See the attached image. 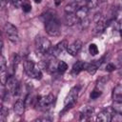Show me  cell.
Returning <instances> with one entry per match:
<instances>
[{"mask_svg": "<svg viewBox=\"0 0 122 122\" xmlns=\"http://www.w3.org/2000/svg\"><path fill=\"white\" fill-rule=\"evenodd\" d=\"M90 22H91V20L89 19V17H86V18L80 20L79 21V24H80L81 29H87L90 26Z\"/></svg>", "mask_w": 122, "mask_h": 122, "instance_id": "obj_28", "label": "cell"}, {"mask_svg": "<svg viewBox=\"0 0 122 122\" xmlns=\"http://www.w3.org/2000/svg\"><path fill=\"white\" fill-rule=\"evenodd\" d=\"M82 41L79 39H76L75 41H73L71 44H70L67 48V51L68 53H70L72 56H75L78 54V52L80 51V50L82 49Z\"/></svg>", "mask_w": 122, "mask_h": 122, "instance_id": "obj_10", "label": "cell"}, {"mask_svg": "<svg viewBox=\"0 0 122 122\" xmlns=\"http://www.w3.org/2000/svg\"><path fill=\"white\" fill-rule=\"evenodd\" d=\"M83 70H85V63L83 61H76L71 69V73L72 74H78L79 72H81Z\"/></svg>", "mask_w": 122, "mask_h": 122, "instance_id": "obj_16", "label": "cell"}, {"mask_svg": "<svg viewBox=\"0 0 122 122\" xmlns=\"http://www.w3.org/2000/svg\"><path fill=\"white\" fill-rule=\"evenodd\" d=\"M79 7L80 6H79L78 3L74 2V1L71 2V3L67 4L66 7H65V9H64L65 10V13H75Z\"/></svg>", "mask_w": 122, "mask_h": 122, "instance_id": "obj_17", "label": "cell"}, {"mask_svg": "<svg viewBox=\"0 0 122 122\" xmlns=\"http://www.w3.org/2000/svg\"><path fill=\"white\" fill-rule=\"evenodd\" d=\"M74 2H76V3H78V4H80V3H82V2H84L85 0H73Z\"/></svg>", "mask_w": 122, "mask_h": 122, "instance_id": "obj_35", "label": "cell"}, {"mask_svg": "<svg viewBox=\"0 0 122 122\" xmlns=\"http://www.w3.org/2000/svg\"><path fill=\"white\" fill-rule=\"evenodd\" d=\"M45 16V30L51 36H58L61 33V25L57 17L51 12H46Z\"/></svg>", "mask_w": 122, "mask_h": 122, "instance_id": "obj_1", "label": "cell"}, {"mask_svg": "<svg viewBox=\"0 0 122 122\" xmlns=\"http://www.w3.org/2000/svg\"><path fill=\"white\" fill-rule=\"evenodd\" d=\"M68 46H69L68 42H67L66 40H62L61 42L57 43L54 47H52V48H51V50L50 53H51L52 56L57 57V56H59V55H60V54L65 51V50H67Z\"/></svg>", "mask_w": 122, "mask_h": 122, "instance_id": "obj_9", "label": "cell"}, {"mask_svg": "<svg viewBox=\"0 0 122 122\" xmlns=\"http://www.w3.org/2000/svg\"><path fill=\"white\" fill-rule=\"evenodd\" d=\"M7 69V62H6V58L4 57V55L1 56V70Z\"/></svg>", "mask_w": 122, "mask_h": 122, "instance_id": "obj_32", "label": "cell"}, {"mask_svg": "<svg viewBox=\"0 0 122 122\" xmlns=\"http://www.w3.org/2000/svg\"><path fill=\"white\" fill-rule=\"evenodd\" d=\"M10 76H8V70L4 69V70H0V78H1V84L2 86H5L8 79Z\"/></svg>", "mask_w": 122, "mask_h": 122, "instance_id": "obj_21", "label": "cell"}, {"mask_svg": "<svg viewBox=\"0 0 122 122\" xmlns=\"http://www.w3.org/2000/svg\"><path fill=\"white\" fill-rule=\"evenodd\" d=\"M25 72L31 78L39 80L42 78V71L39 68L35 67V64L31 60H24L23 62Z\"/></svg>", "mask_w": 122, "mask_h": 122, "instance_id": "obj_2", "label": "cell"}, {"mask_svg": "<svg viewBox=\"0 0 122 122\" xmlns=\"http://www.w3.org/2000/svg\"><path fill=\"white\" fill-rule=\"evenodd\" d=\"M4 31L8 37V39L12 42V43H17L19 40V34H18V30L17 28L12 25L10 22H7L4 25Z\"/></svg>", "mask_w": 122, "mask_h": 122, "instance_id": "obj_5", "label": "cell"}, {"mask_svg": "<svg viewBox=\"0 0 122 122\" xmlns=\"http://www.w3.org/2000/svg\"><path fill=\"white\" fill-rule=\"evenodd\" d=\"M98 51H99L98 48H97V46L95 44L92 43V44L89 45V52H90L91 55H96L98 53Z\"/></svg>", "mask_w": 122, "mask_h": 122, "instance_id": "obj_26", "label": "cell"}, {"mask_svg": "<svg viewBox=\"0 0 122 122\" xmlns=\"http://www.w3.org/2000/svg\"><path fill=\"white\" fill-rule=\"evenodd\" d=\"M122 97V85H116L112 90V98L115 100H119Z\"/></svg>", "mask_w": 122, "mask_h": 122, "instance_id": "obj_18", "label": "cell"}, {"mask_svg": "<svg viewBox=\"0 0 122 122\" xmlns=\"http://www.w3.org/2000/svg\"><path fill=\"white\" fill-rule=\"evenodd\" d=\"M5 1H8V0H2V2H5Z\"/></svg>", "mask_w": 122, "mask_h": 122, "instance_id": "obj_38", "label": "cell"}, {"mask_svg": "<svg viewBox=\"0 0 122 122\" xmlns=\"http://www.w3.org/2000/svg\"><path fill=\"white\" fill-rule=\"evenodd\" d=\"M79 90H80V88L78 86H74L70 90V92H69V93L65 99V108H64L63 112L67 111L68 109H71L74 105V103L76 102L77 97H78Z\"/></svg>", "mask_w": 122, "mask_h": 122, "instance_id": "obj_4", "label": "cell"}, {"mask_svg": "<svg viewBox=\"0 0 122 122\" xmlns=\"http://www.w3.org/2000/svg\"><path fill=\"white\" fill-rule=\"evenodd\" d=\"M115 70V65L114 64H112V63H108L107 65H106V71H113Z\"/></svg>", "mask_w": 122, "mask_h": 122, "instance_id": "obj_31", "label": "cell"}, {"mask_svg": "<svg viewBox=\"0 0 122 122\" xmlns=\"http://www.w3.org/2000/svg\"><path fill=\"white\" fill-rule=\"evenodd\" d=\"M93 112V108L91 106H86L82 109L80 112V120H89L90 117L92 115Z\"/></svg>", "mask_w": 122, "mask_h": 122, "instance_id": "obj_12", "label": "cell"}, {"mask_svg": "<svg viewBox=\"0 0 122 122\" xmlns=\"http://www.w3.org/2000/svg\"><path fill=\"white\" fill-rule=\"evenodd\" d=\"M8 115H9V109L6 108L5 106H2L1 111H0V119H1V121H5V119Z\"/></svg>", "mask_w": 122, "mask_h": 122, "instance_id": "obj_24", "label": "cell"}, {"mask_svg": "<svg viewBox=\"0 0 122 122\" xmlns=\"http://www.w3.org/2000/svg\"><path fill=\"white\" fill-rule=\"evenodd\" d=\"M112 20H105V19H100L99 21L95 22V25L93 27L92 30V33L94 35H100L101 33L104 32V30H106V28L109 26V24L112 22Z\"/></svg>", "mask_w": 122, "mask_h": 122, "instance_id": "obj_8", "label": "cell"}, {"mask_svg": "<svg viewBox=\"0 0 122 122\" xmlns=\"http://www.w3.org/2000/svg\"><path fill=\"white\" fill-rule=\"evenodd\" d=\"M97 69H98L97 65L94 64L93 62H92V63H90V64L85 63V70H86L90 74H94V73L96 72Z\"/></svg>", "mask_w": 122, "mask_h": 122, "instance_id": "obj_19", "label": "cell"}, {"mask_svg": "<svg viewBox=\"0 0 122 122\" xmlns=\"http://www.w3.org/2000/svg\"><path fill=\"white\" fill-rule=\"evenodd\" d=\"M68 70V65L66 62L64 61H59L57 63V71H59L60 73H64L66 71Z\"/></svg>", "mask_w": 122, "mask_h": 122, "instance_id": "obj_22", "label": "cell"}, {"mask_svg": "<svg viewBox=\"0 0 122 122\" xmlns=\"http://www.w3.org/2000/svg\"><path fill=\"white\" fill-rule=\"evenodd\" d=\"M98 5H99V1L98 0H87L86 1V6L90 10H93V9L97 8Z\"/></svg>", "mask_w": 122, "mask_h": 122, "instance_id": "obj_23", "label": "cell"}, {"mask_svg": "<svg viewBox=\"0 0 122 122\" xmlns=\"http://www.w3.org/2000/svg\"><path fill=\"white\" fill-rule=\"evenodd\" d=\"M33 1H34L36 4H39V3H41V1H42V0H33Z\"/></svg>", "mask_w": 122, "mask_h": 122, "instance_id": "obj_36", "label": "cell"}, {"mask_svg": "<svg viewBox=\"0 0 122 122\" xmlns=\"http://www.w3.org/2000/svg\"><path fill=\"white\" fill-rule=\"evenodd\" d=\"M21 8H22V10H23L24 12L28 13V12H30V10H31V5H30V3L28 0H24Z\"/></svg>", "mask_w": 122, "mask_h": 122, "instance_id": "obj_25", "label": "cell"}, {"mask_svg": "<svg viewBox=\"0 0 122 122\" xmlns=\"http://www.w3.org/2000/svg\"><path fill=\"white\" fill-rule=\"evenodd\" d=\"M10 2L12 6L15 8H20L22 7V4H23V0H10Z\"/></svg>", "mask_w": 122, "mask_h": 122, "instance_id": "obj_30", "label": "cell"}, {"mask_svg": "<svg viewBox=\"0 0 122 122\" xmlns=\"http://www.w3.org/2000/svg\"><path fill=\"white\" fill-rule=\"evenodd\" d=\"M112 109L115 112H119L122 114V101L121 100H114L112 105Z\"/></svg>", "mask_w": 122, "mask_h": 122, "instance_id": "obj_20", "label": "cell"}, {"mask_svg": "<svg viewBox=\"0 0 122 122\" xmlns=\"http://www.w3.org/2000/svg\"><path fill=\"white\" fill-rule=\"evenodd\" d=\"M34 43H35L36 50L42 54L50 53V51L52 48V45H51V41L49 39L43 37V36H36V38L34 40Z\"/></svg>", "mask_w": 122, "mask_h": 122, "instance_id": "obj_3", "label": "cell"}, {"mask_svg": "<svg viewBox=\"0 0 122 122\" xmlns=\"http://www.w3.org/2000/svg\"><path fill=\"white\" fill-rule=\"evenodd\" d=\"M101 93H102L101 90H99V89L95 88V89L91 92L90 97H91V99H96V98H98V97L101 95Z\"/></svg>", "mask_w": 122, "mask_h": 122, "instance_id": "obj_27", "label": "cell"}, {"mask_svg": "<svg viewBox=\"0 0 122 122\" xmlns=\"http://www.w3.org/2000/svg\"><path fill=\"white\" fill-rule=\"evenodd\" d=\"M112 113H111L109 111L105 110V111L100 112L97 114L96 119L101 122H110V121H112Z\"/></svg>", "mask_w": 122, "mask_h": 122, "instance_id": "obj_15", "label": "cell"}, {"mask_svg": "<svg viewBox=\"0 0 122 122\" xmlns=\"http://www.w3.org/2000/svg\"><path fill=\"white\" fill-rule=\"evenodd\" d=\"M38 120H39V121H51V118H50V117H41V118H39Z\"/></svg>", "mask_w": 122, "mask_h": 122, "instance_id": "obj_33", "label": "cell"}, {"mask_svg": "<svg viewBox=\"0 0 122 122\" xmlns=\"http://www.w3.org/2000/svg\"><path fill=\"white\" fill-rule=\"evenodd\" d=\"M25 106H26L25 101L24 100H21V99H18L14 103V105H13V111H14L15 114H17L19 116L20 115H23V113L25 112Z\"/></svg>", "mask_w": 122, "mask_h": 122, "instance_id": "obj_11", "label": "cell"}, {"mask_svg": "<svg viewBox=\"0 0 122 122\" xmlns=\"http://www.w3.org/2000/svg\"><path fill=\"white\" fill-rule=\"evenodd\" d=\"M89 11H90V9L87 7V6H80L78 8V10H76L75 12V15L78 19V22L86 17H88V14H89Z\"/></svg>", "mask_w": 122, "mask_h": 122, "instance_id": "obj_13", "label": "cell"}, {"mask_svg": "<svg viewBox=\"0 0 122 122\" xmlns=\"http://www.w3.org/2000/svg\"><path fill=\"white\" fill-rule=\"evenodd\" d=\"M62 2H63V0H54V3H55L56 6H59Z\"/></svg>", "mask_w": 122, "mask_h": 122, "instance_id": "obj_34", "label": "cell"}, {"mask_svg": "<svg viewBox=\"0 0 122 122\" xmlns=\"http://www.w3.org/2000/svg\"><path fill=\"white\" fill-rule=\"evenodd\" d=\"M120 36H121V38H122V29L120 30Z\"/></svg>", "mask_w": 122, "mask_h": 122, "instance_id": "obj_37", "label": "cell"}, {"mask_svg": "<svg viewBox=\"0 0 122 122\" xmlns=\"http://www.w3.org/2000/svg\"><path fill=\"white\" fill-rule=\"evenodd\" d=\"M5 86L7 87V91L10 93H11L12 95H16V94L19 93L20 85H19L18 80L14 76H10Z\"/></svg>", "mask_w": 122, "mask_h": 122, "instance_id": "obj_6", "label": "cell"}, {"mask_svg": "<svg viewBox=\"0 0 122 122\" xmlns=\"http://www.w3.org/2000/svg\"><path fill=\"white\" fill-rule=\"evenodd\" d=\"M112 121L114 122H122V114L119 112H115L112 115Z\"/></svg>", "mask_w": 122, "mask_h": 122, "instance_id": "obj_29", "label": "cell"}, {"mask_svg": "<svg viewBox=\"0 0 122 122\" xmlns=\"http://www.w3.org/2000/svg\"><path fill=\"white\" fill-rule=\"evenodd\" d=\"M54 97L52 94H48V95H43V96H38L37 98V104L42 110H48L53 103Z\"/></svg>", "mask_w": 122, "mask_h": 122, "instance_id": "obj_7", "label": "cell"}, {"mask_svg": "<svg viewBox=\"0 0 122 122\" xmlns=\"http://www.w3.org/2000/svg\"><path fill=\"white\" fill-rule=\"evenodd\" d=\"M78 22V19L75 13H65L64 16V23L67 26H73Z\"/></svg>", "mask_w": 122, "mask_h": 122, "instance_id": "obj_14", "label": "cell"}]
</instances>
